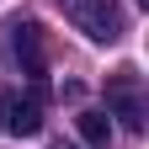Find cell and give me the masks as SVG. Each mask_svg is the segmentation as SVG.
Wrapping results in <instances>:
<instances>
[{
  "label": "cell",
  "mask_w": 149,
  "mask_h": 149,
  "mask_svg": "<svg viewBox=\"0 0 149 149\" xmlns=\"http://www.w3.org/2000/svg\"><path fill=\"white\" fill-rule=\"evenodd\" d=\"M74 123H80V139H85L91 149H107V144H112V117H107V112L85 107V112H80Z\"/></svg>",
  "instance_id": "5b68a950"
},
{
  "label": "cell",
  "mask_w": 149,
  "mask_h": 149,
  "mask_svg": "<svg viewBox=\"0 0 149 149\" xmlns=\"http://www.w3.org/2000/svg\"><path fill=\"white\" fill-rule=\"evenodd\" d=\"M107 117H117L128 133H144L149 107H144V80H139V69H117V74H107Z\"/></svg>",
  "instance_id": "3957f363"
},
{
  "label": "cell",
  "mask_w": 149,
  "mask_h": 149,
  "mask_svg": "<svg viewBox=\"0 0 149 149\" xmlns=\"http://www.w3.org/2000/svg\"><path fill=\"white\" fill-rule=\"evenodd\" d=\"M64 11L91 43H123V32H128V16L117 0H64Z\"/></svg>",
  "instance_id": "7a4b0ae2"
},
{
  "label": "cell",
  "mask_w": 149,
  "mask_h": 149,
  "mask_svg": "<svg viewBox=\"0 0 149 149\" xmlns=\"http://www.w3.org/2000/svg\"><path fill=\"white\" fill-rule=\"evenodd\" d=\"M53 149H74V144H64V139H59V144H53Z\"/></svg>",
  "instance_id": "8992f818"
},
{
  "label": "cell",
  "mask_w": 149,
  "mask_h": 149,
  "mask_svg": "<svg viewBox=\"0 0 149 149\" xmlns=\"http://www.w3.org/2000/svg\"><path fill=\"white\" fill-rule=\"evenodd\" d=\"M0 133H11V139L43 133V96L37 91H6L0 96Z\"/></svg>",
  "instance_id": "277c9868"
},
{
  "label": "cell",
  "mask_w": 149,
  "mask_h": 149,
  "mask_svg": "<svg viewBox=\"0 0 149 149\" xmlns=\"http://www.w3.org/2000/svg\"><path fill=\"white\" fill-rule=\"evenodd\" d=\"M0 59H6L16 74H27V80H43V69H48L43 27H37L32 16H11V22L0 27Z\"/></svg>",
  "instance_id": "6da1fadb"
}]
</instances>
